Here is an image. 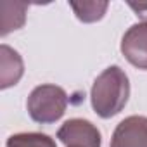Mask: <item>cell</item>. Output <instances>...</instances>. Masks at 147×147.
Here are the masks:
<instances>
[{
	"mask_svg": "<svg viewBox=\"0 0 147 147\" xmlns=\"http://www.w3.org/2000/svg\"><path fill=\"white\" fill-rule=\"evenodd\" d=\"M57 138L66 147H100L102 135L99 128L88 119H67L57 131Z\"/></svg>",
	"mask_w": 147,
	"mask_h": 147,
	"instance_id": "obj_3",
	"label": "cell"
},
{
	"mask_svg": "<svg viewBox=\"0 0 147 147\" xmlns=\"http://www.w3.org/2000/svg\"><path fill=\"white\" fill-rule=\"evenodd\" d=\"M7 147H57L45 133H16L7 138Z\"/></svg>",
	"mask_w": 147,
	"mask_h": 147,
	"instance_id": "obj_7",
	"label": "cell"
},
{
	"mask_svg": "<svg viewBox=\"0 0 147 147\" xmlns=\"http://www.w3.org/2000/svg\"><path fill=\"white\" fill-rule=\"evenodd\" d=\"M130 97V82L119 66H109L95 78L90 92L92 107L97 116L107 119L123 111Z\"/></svg>",
	"mask_w": 147,
	"mask_h": 147,
	"instance_id": "obj_1",
	"label": "cell"
},
{
	"mask_svg": "<svg viewBox=\"0 0 147 147\" xmlns=\"http://www.w3.org/2000/svg\"><path fill=\"white\" fill-rule=\"evenodd\" d=\"M23 76V59L9 45L0 47V87L9 88Z\"/></svg>",
	"mask_w": 147,
	"mask_h": 147,
	"instance_id": "obj_6",
	"label": "cell"
},
{
	"mask_svg": "<svg viewBox=\"0 0 147 147\" xmlns=\"http://www.w3.org/2000/svg\"><path fill=\"white\" fill-rule=\"evenodd\" d=\"M111 147H147V118H125L113 133Z\"/></svg>",
	"mask_w": 147,
	"mask_h": 147,
	"instance_id": "obj_5",
	"label": "cell"
},
{
	"mask_svg": "<svg viewBox=\"0 0 147 147\" xmlns=\"http://www.w3.org/2000/svg\"><path fill=\"white\" fill-rule=\"evenodd\" d=\"M71 9L75 11L76 18L83 23H94L104 18L109 4L107 2H83V4H76V2H71L69 4Z\"/></svg>",
	"mask_w": 147,
	"mask_h": 147,
	"instance_id": "obj_8",
	"label": "cell"
},
{
	"mask_svg": "<svg viewBox=\"0 0 147 147\" xmlns=\"http://www.w3.org/2000/svg\"><path fill=\"white\" fill-rule=\"evenodd\" d=\"M67 94L57 85H38L28 97L26 107L33 121L40 125H50L61 119L67 107Z\"/></svg>",
	"mask_w": 147,
	"mask_h": 147,
	"instance_id": "obj_2",
	"label": "cell"
},
{
	"mask_svg": "<svg viewBox=\"0 0 147 147\" xmlns=\"http://www.w3.org/2000/svg\"><path fill=\"white\" fill-rule=\"evenodd\" d=\"M128 5L137 12V16L140 19H144V23H147V2L145 4H133V2H130Z\"/></svg>",
	"mask_w": 147,
	"mask_h": 147,
	"instance_id": "obj_9",
	"label": "cell"
},
{
	"mask_svg": "<svg viewBox=\"0 0 147 147\" xmlns=\"http://www.w3.org/2000/svg\"><path fill=\"white\" fill-rule=\"evenodd\" d=\"M121 52L131 66L147 71V23L128 28L121 40Z\"/></svg>",
	"mask_w": 147,
	"mask_h": 147,
	"instance_id": "obj_4",
	"label": "cell"
}]
</instances>
